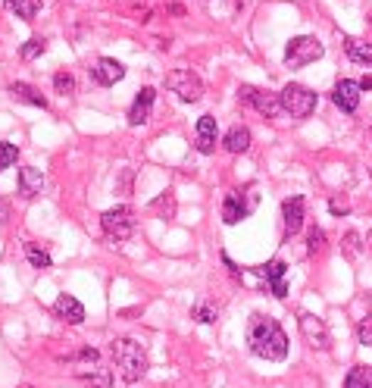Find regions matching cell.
I'll return each mask as SVG.
<instances>
[{"instance_id":"cb8c5ba5","label":"cell","mask_w":372,"mask_h":388,"mask_svg":"<svg viewBox=\"0 0 372 388\" xmlns=\"http://www.w3.org/2000/svg\"><path fill=\"white\" fill-rule=\"evenodd\" d=\"M26 257H28V263L35 266V269H51V254H47L41 244L28 241V244H26Z\"/></svg>"},{"instance_id":"7a4b0ae2","label":"cell","mask_w":372,"mask_h":388,"mask_svg":"<svg viewBox=\"0 0 372 388\" xmlns=\"http://www.w3.org/2000/svg\"><path fill=\"white\" fill-rule=\"evenodd\" d=\"M110 354H113V363L116 369H119L122 382H141L147 373V354L144 347L138 342H132V338H116V342H110Z\"/></svg>"},{"instance_id":"83f0119b","label":"cell","mask_w":372,"mask_h":388,"mask_svg":"<svg viewBox=\"0 0 372 388\" xmlns=\"http://www.w3.org/2000/svg\"><path fill=\"white\" fill-rule=\"evenodd\" d=\"M16 160H19V147L10 145V141H0V172L10 169Z\"/></svg>"},{"instance_id":"d590c367","label":"cell","mask_w":372,"mask_h":388,"mask_svg":"<svg viewBox=\"0 0 372 388\" xmlns=\"http://www.w3.org/2000/svg\"><path fill=\"white\" fill-rule=\"evenodd\" d=\"M4 4H10V0H4Z\"/></svg>"},{"instance_id":"ac0fdd59","label":"cell","mask_w":372,"mask_h":388,"mask_svg":"<svg viewBox=\"0 0 372 388\" xmlns=\"http://www.w3.org/2000/svg\"><path fill=\"white\" fill-rule=\"evenodd\" d=\"M223 147L228 150V154H244V150L250 147V129L248 125H235V129H228Z\"/></svg>"},{"instance_id":"ba28073f","label":"cell","mask_w":372,"mask_h":388,"mask_svg":"<svg viewBox=\"0 0 372 388\" xmlns=\"http://www.w3.org/2000/svg\"><path fill=\"white\" fill-rule=\"evenodd\" d=\"M238 98L244 104H250L253 110H260V113L266 116V120H272V116L282 113V104H279V94L275 91H266V88H250V85H244L238 91Z\"/></svg>"},{"instance_id":"603a6c76","label":"cell","mask_w":372,"mask_h":388,"mask_svg":"<svg viewBox=\"0 0 372 388\" xmlns=\"http://www.w3.org/2000/svg\"><path fill=\"white\" fill-rule=\"evenodd\" d=\"M150 210L160 213L163 219H172V216H176V194H172V192H163L160 197H156V201H150Z\"/></svg>"},{"instance_id":"6da1fadb","label":"cell","mask_w":372,"mask_h":388,"mask_svg":"<svg viewBox=\"0 0 372 388\" xmlns=\"http://www.w3.org/2000/svg\"><path fill=\"white\" fill-rule=\"evenodd\" d=\"M248 345L263 360H285L288 357V335L279 326V320L266 313H253L248 323Z\"/></svg>"},{"instance_id":"ffe728a7","label":"cell","mask_w":372,"mask_h":388,"mask_svg":"<svg viewBox=\"0 0 372 388\" xmlns=\"http://www.w3.org/2000/svg\"><path fill=\"white\" fill-rule=\"evenodd\" d=\"M344 51H347V57H351L354 63L372 69V44L360 41V38H344Z\"/></svg>"},{"instance_id":"4fadbf2b","label":"cell","mask_w":372,"mask_h":388,"mask_svg":"<svg viewBox=\"0 0 372 388\" xmlns=\"http://www.w3.org/2000/svg\"><path fill=\"white\" fill-rule=\"evenodd\" d=\"M282 226H285V238L300 232V226H304V197L294 194L282 204Z\"/></svg>"},{"instance_id":"2e32d148","label":"cell","mask_w":372,"mask_h":388,"mask_svg":"<svg viewBox=\"0 0 372 388\" xmlns=\"http://www.w3.org/2000/svg\"><path fill=\"white\" fill-rule=\"evenodd\" d=\"M216 138H219V125L213 116H201L197 120V150L201 154H213L216 150Z\"/></svg>"},{"instance_id":"52a82bcc","label":"cell","mask_w":372,"mask_h":388,"mask_svg":"<svg viewBox=\"0 0 372 388\" xmlns=\"http://www.w3.org/2000/svg\"><path fill=\"white\" fill-rule=\"evenodd\" d=\"M166 88L172 94H179L185 104H197L201 94H203V82L197 73H191V69H172V73L166 75Z\"/></svg>"},{"instance_id":"277c9868","label":"cell","mask_w":372,"mask_h":388,"mask_svg":"<svg viewBox=\"0 0 372 388\" xmlns=\"http://www.w3.org/2000/svg\"><path fill=\"white\" fill-rule=\"evenodd\" d=\"M279 104L291 120H307L316 110V94L310 88H304V85H285L279 94Z\"/></svg>"},{"instance_id":"d6a6232c","label":"cell","mask_w":372,"mask_h":388,"mask_svg":"<svg viewBox=\"0 0 372 388\" xmlns=\"http://www.w3.org/2000/svg\"><path fill=\"white\" fill-rule=\"evenodd\" d=\"M329 210L335 213V216H344L347 213V204H338V201H329Z\"/></svg>"},{"instance_id":"7402d4cb","label":"cell","mask_w":372,"mask_h":388,"mask_svg":"<svg viewBox=\"0 0 372 388\" xmlns=\"http://www.w3.org/2000/svg\"><path fill=\"white\" fill-rule=\"evenodd\" d=\"M344 388H372V367H363V363H357V367L347 373Z\"/></svg>"},{"instance_id":"f1b7e54d","label":"cell","mask_w":372,"mask_h":388,"mask_svg":"<svg viewBox=\"0 0 372 388\" xmlns=\"http://www.w3.org/2000/svg\"><path fill=\"white\" fill-rule=\"evenodd\" d=\"M44 51H47L44 38H28V41L22 44V60H35V57H41Z\"/></svg>"},{"instance_id":"5bb4252c","label":"cell","mask_w":372,"mask_h":388,"mask_svg":"<svg viewBox=\"0 0 372 388\" xmlns=\"http://www.w3.org/2000/svg\"><path fill=\"white\" fill-rule=\"evenodd\" d=\"M154 100H156V91L154 88H141L134 104L129 110V125H144L150 122V113H154Z\"/></svg>"},{"instance_id":"8fae6325","label":"cell","mask_w":372,"mask_h":388,"mask_svg":"<svg viewBox=\"0 0 372 388\" xmlns=\"http://www.w3.org/2000/svg\"><path fill=\"white\" fill-rule=\"evenodd\" d=\"M360 98H363L360 85L351 82V78H341V82L335 85V91H331V100H335V107L341 110V113H354V110L360 107Z\"/></svg>"},{"instance_id":"7c38bea8","label":"cell","mask_w":372,"mask_h":388,"mask_svg":"<svg viewBox=\"0 0 372 388\" xmlns=\"http://www.w3.org/2000/svg\"><path fill=\"white\" fill-rule=\"evenodd\" d=\"M91 75H94V82H97V85L110 88V85H116V82H122V78H125V66L119 60H113V57H100L97 63H94Z\"/></svg>"},{"instance_id":"f546056e","label":"cell","mask_w":372,"mask_h":388,"mask_svg":"<svg viewBox=\"0 0 372 388\" xmlns=\"http://www.w3.org/2000/svg\"><path fill=\"white\" fill-rule=\"evenodd\" d=\"M360 254V235L357 232H347L344 235V257H357Z\"/></svg>"},{"instance_id":"9c48e42d","label":"cell","mask_w":372,"mask_h":388,"mask_svg":"<svg viewBox=\"0 0 372 388\" xmlns=\"http://www.w3.org/2000/svg\"><path fill=\"white\" fill-rule=\"evenodd\" d=\"M253 273L263 279V285L269 291H272L275 298H285L288 295V285H285V276H288V266L282 263V260H269V263H263V266H257Z\"/></svg>"},{"instance_id":"44dd1931","label":"cell","mask_w":372,"mask_h":388,"mask_svg":"<svg viewBox=\"0 0 372 388\" xmlns=\"http://www.w3.org/2000/svg\"><path fill=\"white\" fill-rule=\"evenodd\" d=\"M78 379H82V382H88L91 388H110V385H113V373H110V369H104V367L78 369Z\"/></svg>"},{"instance_id":"8992f818","label":"cell","mask_w":372,"mask_h":388,"mask_svg":"<svg viewBox=\"0 0 372 388\" xmlns=\"http://www.w3.org/2000/svg\"><path fill=\"white\" fill-rule=\"evenodd\" d=\"M100 229L110 241H129L134 235V213L129 207H113L100 216Z\"/></svg>"},{"instance_id":"836d02e7","label":"cell","mask_w":372,"mask_h":388,"mask_svg":"<svg viewBox=\"0 0 372 388\" xmlns=\"http://www.w3.org/2000/svg\"><path fill=\"white\" fill-rule=\"evenodd\" d=\"M357 85H360V91H372V75L363 78V82H357Z\"/></svg>"},{"instance_id":"9a60e30c","label":"cell","mask_w":372,"mask_h":388,"mask_svg":"<svg viewBox=\"0 0 372 388\" xmlns=\"http://www.w3.org/2000/svg\"><path fill=\"white\" fill-rule=\"evenodd\" d=\"M53 313H57V320L69 323V326H78V323L85 320V307L78 304L73 295H60L57 300H53Z\"/></svg>"},{"instance_id":"1f68e13d","label":"cell","mask_w":372,"mask_h":388,"mask_svg":"<svg viewBox=\"0 0 372 388\" xmlns=\"http://www.w3.org/2000/svg\"><path fill=\"white\" fill-rule=\"evenodd\" d=\"M357 335H360V342H363V345H369V347H372V323H369V320H363V323H360Z\"/></svg>"},{"instance_id":"4316f807","label":"cell","mask_w":372,"mask_h":388,"mask_svg":"<svg viewBox=\"0 0 372 388\" xmlns=\"http://www.w3.org/2000/svg\"><path fill=\"white\" fill-rule=\"evenodd\" d=\"M53 88H57V94H63V98L75 94V75L73 73H57L53 75Z\"/></svg>"},{"instance_id":"d4e9b609","label":"cell","mask_w":372,"mask_h":388,"mask_svg":"<svg viewBox=\"0 0 372 388\" xmlns=\"http://www.w3.org/2000/svg\"><path fill=\"white\" fill-rule=\"evenodd\" d=\"M6 6H10L19 19H35L38 10H41V0H10Z\"/></svg>"},{"instance_id":"484cf974","label":"cell","mask_w":372,"mask_h":388,"mask_svg":"<svg viewBox=\"0 0 372 388\" xmlns=\"http://www.w3.org/2000/svg\"><path fill=\"white\" fill-rule=\"evenodd\" d=\"M322 251H326V232H322L319 226H313L310 235H307V254L316 257V254H322Z\"/></svg>"},{"instance_id":"3957f363","label":"cell","mask_w":372,"mask_h":388,"mask_svg":"<svg viewBox=\"0 0 372 388\" xmlns=\"http://www.w3.org/2000/svg\"><path fill=\"white\" fill-rule=\"evenodd\" d=\"M322 53H326V47H322L319 38L297 35V38H291L288 41V47H285V66L300 69V66H307V63H316Z\"/></svg>"},{"instance_id":"d6986e66","label":"cell","mask_w":372,"mask_h":388,"mask_svg":"<svg viewBox=\"0 0 372 388\" xmlns=\"http://www.w3.org/2000/svg\"><path fill=\"white\" fill-rule=\"evenodd\" d=\"M10 94L16 100H22V104H31V107H47V98L38 88H31V85H26V82H13L10 85Z\"/></svg>"},{"instance_id":"30bf717a","label":"cell","mask_w":372,"mask_h":388,"mask_svg":"<svg viewBox=\"0 0 372 388\" xmlns=\"http://www.w3.org/2000/svg\"><path fill=\"white\" fill-rule=\"evenodd\" d=\"M300 335H304V342L310 347H316V351H326L329 347L326 323H322L319 316H313V313H300Z\"/></svg>"},{"instance_id":"e0dca14e","label":"cell","mask_w":372,"mask_h":388,"mask_svg":"<svg viewBox=\"0 0 372 388\" xmlns=\"http://www.w3.org/2000/svg\"><path fill=\"white\" fill-rule=\"evenodd\" d=\"M44 188V176L41 169H35V166H22L19 169V194L26 197V201H31V197H38Z\"/></svg>"},{"instance_id":"4dcf8cb0","label":"cell","mask_w":372,"mask_h":388,"mask_svg":"<svg viewBox=\"0 0 372 388\" xmlns=\"http://www.w3.org/2000/svg\"><path fill=\"white\" fill-rule=\"evenodd\" d=\"M194 316H197V320H201V323H216V310H213V307H207V304H201V307H194Z\"/></svg>"},{"instance_id":"5b68a950","label":"cell","mask_w":372,"mask_h":388,"mask_svg":"<svg viewBox=\"0 0 372 388\" xmlns=\"http://www.w3.org/2000/svg\"><path fill=\"white\" fill-rule=\"evenodd\" d=\"M257 192L253 188H235V192H228L225 194V201H223V219L228 226H235V223H241V219H248L253 210H257Z\"/></svg>"},{"instance_id":"e575fe53","label":"cell","mask_w":372,"mask_h":388,"mask_svg":"<svg viewBox=\"0 0 372 388\" xmlns=\"http://www.w3.org/2000/svg\"><path fill=\"white\" fill-rule=\"evenodd\" d=\"M366 248H369V254H372V232L366 235Z\"/></svg>"}]
</instances>
